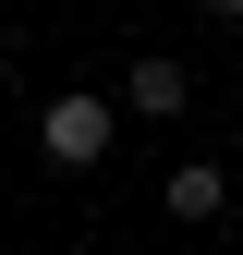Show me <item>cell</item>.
<instances>
[{"instance_id":"cell-1","label":"cell","mask_w":243,"mask_h":255,"mask_svg":"<svg viewBox=\"0 0 243 255\" xmlns=\"http://www.w3.org/2000/svg\"><path fill=\"white\" fill-rule=\"evenodd\" d=\"M110 134H122V98H98V85H61V98L37 110V158L49 170H98Z\"/></svg>"},{"instance_id":"cell-3","label":"cell","mask_w":243,"mask_h":255,"mask_svg":"<svg viewBox=\"0 0 243 255\" xmlns=\"http://www.w3.org/2000/svg\"><path fill=\"white\" fill-rule=\"evenodd\" d=\"M219 207H231V170H219V158H182V170H170V219H182V231H207Z\"/></svg>"},{"instance_id":"cell-2","label":"cell","mask_w":243,"mask_h":255,"mask_svg":"<svg viewBox=\"0 0 243 255\" xmlns=\"http://www.w3.org/2000/svg\"><path fill=\"white\" fill-rule=\"evenodd\" d=\"M182 98H195V73H182L170 49H134V61H122V110H134V122H182Z\"/></svg>"},{"instance_id":"cell-5","label":"cell","mask_w":243,"mask_h":255,"mask_svg":"<svg viewBox=\"0 0 243 255\" xmlns=\"http://www.w3.org/2000/svg\"><path fill=\"white\" fill-rule=\"evenodd\" d=\"M0 61H12V24H0Z\"/></svg>"},{"instance_id":"cell-4","label":"cell","mask_w":243,"mask_h":255,"mask_svg":"<svg viewBox=\"0 0 243 255\" xmlns=\"http://www.w3.org/2000/svg\"><path fill=\"white\" fill-rule=\"evenodd\" d=\"M207 12H219V24H243V0H207Z\"/></svg>"}]
</instances>
